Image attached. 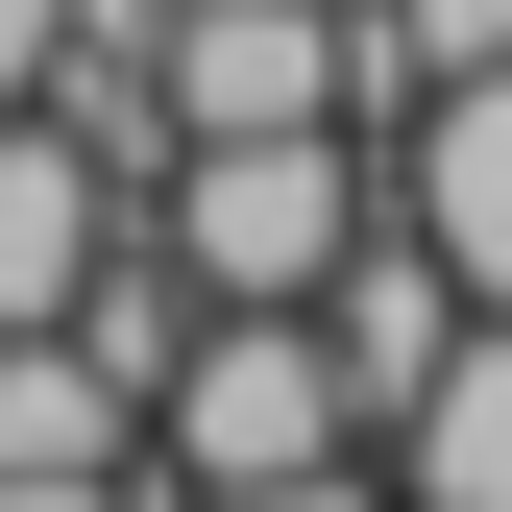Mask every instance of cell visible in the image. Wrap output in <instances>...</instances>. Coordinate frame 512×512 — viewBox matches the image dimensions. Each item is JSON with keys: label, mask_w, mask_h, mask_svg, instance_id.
Here are the masks:
<instances>
[{"label": "cell", "mask_w": 512, "mask_h": 512, "mask_svg": "<svg viewBox=\"0 0 512 512\" xmlns=\"http://www.w3.org/2000/svg\"><path fill=\"white\" fill-rule=\"evenodd\" d=\"M122 220L196 269V317H293L317 269H342V220H366V147L342 122H196V147H147Z\"/></svg>", "instance_id": "cell-1"}, {"label": "cell", "mask_w": 512, "mask_h": 512, "mask_svg": "<svg viewBox=\"0 0 512 512\" xmlns=\"http://www.w3.org/2000/svg\"><path fill=\"white\" fill-rule=\"evenodd\" d=\"M342 366H317V317H196V342L147 366V464L171 488H244V464H342Z\"/></svg>", "instance_id": "cell-2"}, {"label": "cell", "mask_w": 512, "mask_h": 512, "mask_svg": "<svg viewBox=\"0 0 512 512\" xmlns=\"http://www.w3.org/2000/svg\"><path fill=\"white\" fill-rule=\"evenodd\" d=\"M147 122H342V0H147Z\"/></svg>", "instance_id": "cell-3"}, {"label": "cell", "mask_w": 512, "mask_h": 512, "mask_svg": "<svg viewBox=\"0 0 512 512\" xmlns=\"http://www.w3.org/2000/svg\"><path fill=\"white\" fill-rule=\"evenodd\" d=\"M391 220L464 269V317H512V49L439 74V98H391Z\"/></svg>", "instance_id": "cell-4"}, {"label": "cell", "mask_w": 512, "mask_h": 512, "mask_svg": "<svg viewBox=\"0 0 512 512\" xmlns=\"http://www.w3.org/2000/svg\"><path fill=\"white\" fill-rule=\"evenodd\" d=\"M98 244H122V147L74 98H0V317H74Z\"/></svg>", "instance_id": "cell-5"}, {"label": "cell", "mask_w": 512, "mask_h": 512, "mask_svg": "<svg viewBox=\"0 0 512 512\" xmlns=\"http://www.w3.org/2000/svg\"><path fill=\"white\" fill-rule=\"evenodd\" d=\"M391 464V512H512V317H464V342L415 366V415L366 439Z\"/></svg>", "instance_id": "cell-6"}, {"label": "cell", "mask_w": 512, "mask_h": 512, "mask_svg": "<svg viewBox=\"0 0 512 512\" xmlns=\"http://www.w3.org/2000/svg\"><path fill=\"white\" fill-rule=\"evenodd\" d=\"M171 512H391V464L342 439V464H244V488H171Z\"/></svg>", "instance_id": "cell-7"}, {"label": "cell", "mask_w": 512, "mask_h": 512, "mask_svg": "<svg viewBox=\"0 0 512 512\" xmlns=\"http://www.w3.org/2000/svg\"><path fill=\"white\" fill-rule=\"evenodd\" d=\"M74 25H98V0H0V98H49V74H74Z\"/></svg>", "instance_id": "cell-8"}, {"label": "cell", "mask_w": 512, "mask_h": 512, "mask_svg": "<svg viewBox=\"0 0 512 512\" xmlns=\"http://www.w3.org/2000/svg\"><path fill=\"white\" fill-rule=\"evenodd\" d=\"M0 512H122V464H0Z\"/></svg>", "instance_id": "cell-9"}]
</instances>
